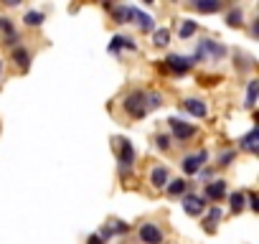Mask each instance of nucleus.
<instances>
[{"label": "nucleus", "instance_id": "1", "mask_svg": "<svg viewBox=\"0 0 259 244\" xmlns=\"http://www.w3.org/2000/svg\"><path fill=\"white\" fill-rule=\"evenodd\" d=\"M122 109L127 112V117H133V119H140L148 114V104H145V92L140 89H133L124 99H122Z\"/></svg>", "mask_w": 259, "mask_h": 244}, {"label": "nucleus", "instance_id": "2", "mask_svg": "<svg viewBox=\"0 0 259 244\" xmlns=\"http://www.w3.org/2000/svg\"><path fill=\"white\" fill-rule=\"evenodd\" d=\"M117 148H119V155H117L119 173H122V176H127L130 171H133L135 160H138V155H135V148H133V143H130L127 138H119V140H117Z\"/></svg>", "mask_w": 259, "mask_h": 244}, {"label": "nucleus", "instance_id": "3", "mask_svg": "<svg viewBox=\"0 0 259 244\" xmlns=\"http://www.w3.org/2000/svg\"><path fill=\"white\" fill-rule=\"evenodd\" d=\"M168 128H170V138L178 140V143H186V140H191V138L198 135V128L196 125H188V122H183L178 117H170L168 119Z\"/></svg>", "mask_w": 259, "mask_h": 244}, {"label": "nucleus", "instance_id": "4", "mask_svg": "<svg viewBox=\"0 0 259 244\" xmlns=\"http://www.w3.org/2000/svg\"><path fill=\"white\" fill-rule=\"evenodd\" d=\"M206 160H208V153H206V150H198V153H193V155H186V158L181 160V168H183L186 176H198Z\"/></svg>", "mask_w": 259, "mask_h": 244}, {"label": "nucleus", "instance_id": "5", "mask_svg": "<svg viewBox=\"0 0 259 244\" xmlns=\"http://www.w3.org/2000/svg\"><path fill=\"white\" fill-rule=\"evenodd\" d=\"M138 236L143 244H163V229L153 221H145L140 229H138Z\"/></svg>", "mask_w": 259, "mask_h": 244}, {"label": "nucleus", "instance_id": "6", "mask_svg": "<svg viewBox=\"0 0 259 244\" xmlns=\"http://www.w3.org/2000/svg\"><path fill=\"white\" fill-rule=\"evenodd\" d=\"M206 206H208V201H206L203 196H198V193L183 196V211H186L188 216H201V214L206 211Z\"/></svg>", "mask_w": 259, "mask_h": 244}, {"label": "nucleus", "instance_id": "7", "mask_svg": "<svg viewBox=\"0 0 259 244\" xmlns=\"http://www.w3.org/2000/svg\"><path fill=\"white\" fill-rule=\"evenodd\" d=\"M224 196H226V181H224V178H219V181H208V183H206V191H203V198H206V201L219 204Z\"/></svg>", "mask_w": 259, "mask_h": 244}, {"label": "nucleus", "instance_id": "8", "mask_svg": "<svg viewBox=\"0 0 259 244\" xmlns=\"http://www.w3.org/2000/svg\"><path fill=\"white\" fill-rule=\"evenodd\" d=\"M0 33H3V38H6V44L8 46H18V41H21V33L16 31V23L11 21V18H6V16H0Z\"/></svg>", "mask_w": 259, "mask_h": 244}, {"label": "nucleus", "instance_id": "9", "mask_svg": "<svg viewBox=\"0 0 259 244\" xmlns=\"http://www.w3.org/2000/svg\"><path fill=\"white\" fill-rule=\"evenodd\" d=\"M198 49L203 51V56H211L213 61H219V59L226 56V49H224L221 44L211 41V38H201V41H198Z\"/></svg>", "mask_w": 259, "mask_h": 244}, {"label": "nucleus", "instance_id": "10", "mask_svg": "<svg viewBox=\"0 0 259 244\" xmlns=\"http://www.w3.org/2000/svg\"><path fill=\"white\" fill-rule=\"evenodd\" d=\"M191 66H193V64H191V59H188V56L170 54V56L165 59V69H168V71H173V74H186Z\"/></svg>", "mask_w": 259, "mask_h": 244}, {"label": "nucleus", "instance_id": "11", "mask_svg": "<svg viewBox=\"0 0 259 244\" xmlns=\"http://www.w3.org/2000/svg\"><path fill=\"white\" fill-rule=\"evenodd\" d=\"M183 107H186V112H188V114H193V117H198V119H203V117L208 114L206 102H203V99H198V97H188V99H183Z\"/></svg>", "mask_w": 259, "mask_h": 244}, {"label": "nucleus", "instance_id": "12", "mask_svg": "<svg viewBox=\"0 0 259 244\" xmlns=\"http://www.w3.org/2000/svg\"><path fill=\"white\" fill-rule=\"evenodd\" d=\"M239 148H241L244 153H251V155H254V153L259 150V128H251V130L239 140Z\"/></svg>", "mask_w": 259, "mask_h": 244}, {"label": "nucleus", "instance_id": "13", "mask_svg": "<svg viewBox=\"0 0 259 244\" xmlns=\"http://www.w3.org/2000/svg\"><path fill=\"white\" fill-rule=\"evenodd\" d=\"M122 49H127V51H138V44L130 38V36H114L112 44H109V54H119Z\"/></svg>", "mask_w": 259, "mask_h": 244}, {"label": "nucleus", "instance_id": "14", "mask_svg": "<svg viewBox=\"0 0 259 244\" xmlns=\"http://www.w3.org/2000/svg\"><path fill=\"white\" fill-rule=\"evenodd\" d=\"M168 168H163V166H155L153 171H150V186L153 188H165L168 186Z\"/></svg>", "mask_w": 259, "mask_h": 244}, {"label": "nucleus", "instance_id": "15", "mask_svg": "<svg viewBox=\"0 0 259 244\" xmlns=\"http://www.w3.org/2000/svg\"><path fill=\"white\" fill-rule=\"evenodd\" d=\"M130 21H135V23L140 26V31H145V33L155 31V23H153V18H150L148 13L138 11V8H133V18H130Z\"/></svg>", "mask_w": 259, "mask_h": 244}, {"label": "nucleus", "instance_id": "16", "mask_svg": "<svg viewBox=\"0 0 259 244\" xmlns=\"http://www.w3.org/2000/svg\"><path fill=\"white\" fill-rule=\"evenodd\" d=\"M191 8H193V11H198V13H219L224 6L219 3V0H193Z\"/></svg>", "mask_w": 259, "mask_h": 244}, {"label": "nucleus", "instance_id": "17", "mask_svg": "<svg viewBox=\"0 0 259 244\" xmlns=\"http://www.w3.org/2000/svg\"><path fill=\"white\" fill-rule=\"evenodd\" d=\"M13 61L21 66V71H28V66H31V51L18 44V46L13 49Z\"/></svg>", "mask_w": 259, "mask_h": 244}, {"label": "nucleus", "instance_id": "18", "mask_svg": "<svg viewBox=\"0 0 259 244\" xmlns=\"http://www.w3.org/2000/svg\"><path fill=\"white\" fill-rule=\"evenodd\" d=\"M188 186H191V183H188L186 178H176V181H168V186H165V193L176 198V196H183V193L188 191Z\"/></svg>", "mask_w": 259, "mask_h": 244}, {"label": "nucleus", "instance_id": "19", "mask_svg": "<svg viewBox=\"0 0 259 244\" xmlns=\"http://www.w3.org/2000/svg\"><path fill=\"white\" fill-rule=\"evenodd\" d=\"M256 92H259V79H249V84H246V102H244L246 109H254V104H256Z\"/></svg>", "mask_w": 259, "mask_h": 244}, {"label": "nucleus", "instance_id": "20", "mask_svg": "<svg viewBox=\"0 0 259 244\" xmlns=\"http://www.w3.org/2000/svg\"><path fill=\"white\" fill-rule=\"evenodd\" d=\"M221 216H224V211H221L219 206H211L208 216L203 219V229H206L208 234H213V224H216V221H221Z\"/></svg>", "mask_w": 259, "mask_h": 244}, {"label": "nucleus", "instance_id": "21", "mask_svg": "<svg viewBox=\"0 0 259 244\" xmlns=\"http://www.w3.org/2000/svg\"><path fill=\"white\" fill-rule=\"evenodd\" d=\"M112 16L117 23H130V18H133V6H117L112 8Z\"/></svg>", "mask_w": 259, "mask_h": 244}, {"label": "nucleus", "instance_id": "22", "mask_svg": "<svg viewBox=\"0 0 259 244\" xmlns=\"http://www.w3.org/2000/svg\"><path fill=\"white\" fill-rule=\"evenodd\" d=\"M168 44H170V31H168V28L153 31V46H155V49H165Z\"/></svg>", "mask_w": 259, "mask_h": 244}, {"label": "nucleus", "instance_id": "23", "mask_svg": "<svg viewBox=\"0 0 259 244\" xmlns=\"http://www.w3.org/2000/svg\"><path fill=\"white\" fill-rule=\"evenodd\" d=\"M229 204H231V214H241L244 206H246V198H244L241 191H234V193L229 196Z\"/></svg>", "mask_w": 259, "mask_h": 244}, {"label": "nucleus", "instance_id": "24", "mask_svg": "<svg viewBox=\"0 0 259 244\" xmlns=\"http://www.w3.org/2000/svg\"><path fill=\"white\" fill-rule=\"evenodd\" d=\"M226 23H229L231 28H239V26H244V11H241V8H234V11H229V16H226Z\"/></svg>", "mask_w": 259, "mask_h": 244}, {"label": "nucleus", "instance_id": "25", "mask_svg": "<svg viewBox=\"0 0 259 244\" xmlns=\"http://www.w3.org/2000/svg\"><path fill=\"white\" fill-rule=\"evenodd\" d=\"M44 18H46V16H44L41 11H28V13L23 16V23L33 28V26H41V23H44Z\"/></svg>", "mask_w": 259, "mask_h": 244}, {"label": "nucleus", "instance_id": "26", "mask_svg": "<svg viewBox=\"0 0 259 244\" xmlns=\"http://www.w3.org/2000/svg\"><path fill=\"white\" fill-rule=\"evenodd\" d=\"M196 31H198V23H196V21H183V23H181L178 36H181V38H191Z\"/></svg>", "mask_w": 259, "mask_h": 244}, {"label": "nucleus", "instance_id": "27", "mask_svg": "<svg viewBox=\"0 0 259 244\" xmlns=\"http://www.w3.org/2000/svg\"><path fill=\"white\" fill-rule=\"evenodd\" d=\"M170 145H173V138H170L168 133H160V135H155V148H158V150L168 153V150H170Z\"/></svg>", "mask_w": 259, "mask_h": 244}, {"label": "nucleus", "instance_id": "28", "mask_svg": "<svg viewBox=\"0 0 259 244\" xmlns=\"http://www.w3.org/2000/svg\"><path fill=\"white\" fill-rule=\"evenodd\" d=\"M145 104H148V109L160 107V104H163V94H160V92H150V94H145Z\"/></svg>", "mask_w": 259, "mask_h": 244}, {"label": "nucleus", "instance_id": "29", "mask_svg": "<svg viewBox=\"0 0 259 244\" xmlns=\"http://www.w3.org/2000/svg\"><path fill=\"white\" fill-rule=\"evenodd\" d=\"M234 158H236V150H224V153L219 155V166H221V168H226V166H231V163H234Z\"/></svg>", "mask_w": 259, "mask_h": 244}, {"label": "nucleus", "instance_id": "30", "mask_svg": "<svg viewBox=\"0 0 259 244\" xmlns=\"http://www.w3.org/2000/svg\"><path fill=\"white\" fill-rule=\"evenodd\" d=\"M244 198H246V204H249V209L251 211H259V204H256V196L249 191V193H244Z\"/></svg>", "mask_w": 259, "mask_h": 244}, {"label": "nucleus", "instance_id": "31", "mask_svg": "<svg viewBox=\"0 0 259 244\" xmlns=\"http://www.w3.org/2000/svg\"><path fill=\"white\" fill-rule=\"evenodd\" d=\"M87 244H104V239H102L99 234H92V236L87 239Z\"/></svg>", "mask_w": 259, "mask_h": 244}, {"label": "nucleus", "instance_id": "32", "mask_svg": "<svg viewBox=\"0 0 259 244\" xmlns=\"http://www.w3.org/2000/svg\"><path fill=\"white\" fill-rule=\"evenodd\" d=\"M0 71H3V61H0Z\"/></svg>", "mask_w": 259, "mask_h": 244}]
</instances>
